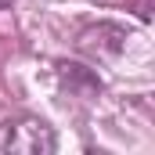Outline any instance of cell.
Returning <instances> with one entry per match:
<instances>
[{"label": "cell", "mask_w": 155, "mask_h": 155, "mask_svg": "<svg viewBox=\"0 0 155 155\" xmlns=\"http://www.w3.org/2000/svg\"><path fill=\"white\" fill-rule=\"evenodd\" d=\"M4 7H11V0H0V11H4Z\"/></svg>", "instance_id": "cell-3"}, {"label": "cell", "mask_w": 155, "mask_h": 155, "mask_svg": "<svg viewBox=\"0 0 155 155\" xmlns=\"http://www.w3.org/2000/svg\"><path fill=\"white\" fill-rule=\"evenodd\" d=\"M0 152L11 155H51L54 134L43 119H15L0 126Z\"/></svg>", "instance_id": "cell-1"}, {"label": "cell", "mask_w": 155, "mask_h": 155, "mask_svg": "<svg viewBox=\"0 0 155 155\" xmlns=\"http://www.w3.org/2000/svg\"><path fill=\"white\" fill-rule=\"evenodd\" d=\"M58 69H61V79H65V83L83 87V94H97V90H101V79L90 76L83 65H72V61H69V65H58Z\"/></svg>", "instance_id": "cell-2"}]
</instances>
